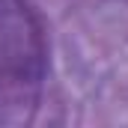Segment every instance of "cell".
Returning <instances> with one entry per match:
<instances>
[{"instance_id":"cell-1","label":"cell","mask_w":128,"mask_h":128,"mask_svg":"<svg viewBox=\"0 0 128 128\" xmlns=\"http://www.w3.org/2000/svg\"><path fill=\"white\" fill-rule=\"evenodd\" d=\"M0 68L21 84L42 78L45 45L24 0H0Z\"/></svg>"}]
</instances>
